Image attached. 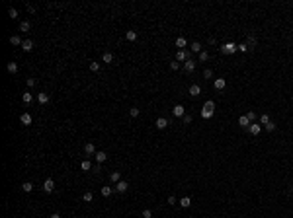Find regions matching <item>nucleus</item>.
Returning <instances> with one entry per match:
<instances>
[{"mask_svg":"<svg viewBox=\"0 0 293 218\" xmlns=\"http://www.w3.org/2000/svg\"><path fill=\"white\" fill-rule=\"evenodd\" d=\"M238 51V45L237 43H225L223 47H221V53H223V55H233V53H237Z\"/></svg>","mask_w":293,"mask_h":218,"instance_id":"f257e3e1","label":"nucleus"},{"mask_svg":"<svg viewBox=\"0 0 293 218\" xmlns=\"http://www.w3.org/2000/svg\"><path fill=\"white\" fill-rule=\"evenodd\" d=\"M190 59H191V51H188V49L176 53V60H178V62H182V60L186 62V60H190Z\"/></svg>","mask_w":293,"mask_h":218,"instance_id":"f03ea898","label":"nucleus"},{"mask_svg":"<svg viewBox=\"0 0 293 218\" xmlns=\"http://www.w3.org/2000/svg\"><path fill=\"white\" fill-rule=\"evenodd\" d=\"M129 189V183H127V181H117L115 183V187H113V191H117V193H125V191Z\"/></svg>","mask_w":293,"mask_h":218,"instance_id":"7ed1b4c3","label":"nucleus"},{"mask_svg":"<svg viewBox=\"0 0 293 218\" xmlns=\"http://www.w3.org/2000/svg\"><path fill=\"white\" fill-rule=\"evenodd\" d=\"M53 189H55V181L49 177V179H45V183H43V191H45V193H53Z\"/></svg>","mask_w":293,"mask_h":218,"instance_id":"20e7f679","label":"nucleus"},{"mask_svg":"<svg viewBox=\"0 0 293 218\" xmlns=\"http://www.w3.org/2000/svg\"><path fill=\"white\" fill-rule=\"evenodd\" d=\"M184 70H186L188 74H191V72H194V70H195V60H194V59L186 60V62H184Z\"/></svg>","mask_w":293,"mask_h":218,"instance_id":"39448f33","label":"nucleus"},{"mask_svg":"<svg viewBox=\"0 0 293 218\" xmlns=\"http://www.w3.org/2000/svg\"><path fill=\"white\" fill-rule=\"evenodd\" d=\"M199 93H201V86H199V84H191V86H190V96H191V98H197Z\"/></svg>","mask_w":293,"mask_h":218,"instance_id":"423d86ee","label":"nucleus"},{"mask_svg":"<svg viewBox=\"0 0 293 218\" xmlns=\"http://www.w3.org/2000/svg\"><path fill=\"white\" fill-rule=\"evenodd\" d=\"M248 130H250L252 136H258V135H260V130H262V125H260V123H254V125L248 127Z\"/></svg>","mask_w":293,"mask_h":218,"instance_id":"0eeeda50","label":"nucleus"},{"mask_svg":"<svg viewBox=\"0 0 293 218\" xmlns=\"http://www.w3.org/2000/svg\"><path fill=\"white\" fill-rule=\"evenodd\" d=\"M49 93H45V92H41V93H37V101L41 103V105H47V103H49Z\"/></svg>","mask_w":293,"mask_h":218,"instance_id":"6e6552de","label":"nucleus"},{"mask_svg":"<svg viewBox=\"0 0 293 218\" xmlns=\"http://www.w3.org/2000/svg\"><path fill=\"white\" fill-rule=\"evenodd\" d=\"M238 125H240L242 129H248V127H250L252 123H250V119H248L246 115H242V117H238Z\"/></svg>","mask_w":293,"mask_h":218,"instance_id":"1a4fd4ad","label":"nucleus"},{"mask_svg":"<svg viewBox=\"0 0 293 218\" xmlns=\"http://www.w3.org/2000/svg\"><path fill=\"white\" fill-rule=\"evenodd\" d=\"M176 47H178V51H184V49L188 47L186 37H178V39H176Z\"/></svg>","mask_w":293,"mask_h":218,"instance_id":"9d476101","label":"nucleus"},{"mask_svg":"<svg viewBox=\"0 0 293 218\" xmlns=\"http://www.w3.org/2000/svg\"><path fill=\"white\" fill-rule=\"evenodd\" d=\"M172 113H174V117H184L186 113H184V105H174V109H172Z\"/></svg>","mask_w":293,"mask_h":218,"instance_id":"9b49d317","label":"nucleus"},{"mask_svg":"<svg viewBox=\"0 0 293 218\" xmlns=\"http://www.w3.org/2000/svg\"><path fill=\"white\" fill-rule=\"evenodd\" d=\"M20 121H22V125H31V115H29V113H22V115H20Z\"/></svg>","mask_w":293,"mask_h":218,"instance_id":"f8f14e48","label":"nucleus"},{"mask_svg":"<svg viewBox=\"0 0 293 218\" xmlns=\"http://www.w3.org/2000/svg\"><path fill=\"white\" fill-rule=\"evenodd\" d=\"M22 49H23L26 53H29V51L33 49V41H31V39H23V43H22Z\"/></svg>","mask_w":293,"mask_h":218,"instance_id":"ddd939ff","label":"nucleus"},{"mask_svg":"<svg viewBox=\"0 0 293 218\" xmlns=\"http://www.w3.org/2000/svg\"><path fill=\"white\" fill-rule=\"evenodd\" d=\"M154 125H156V129H166V127H168V121L164 119V117H158Z\"/></svg>","mask_w":293,"mask_h":218,"instance_id":"4468645a","label":"nucleus"},{"mask_svg":"<svg viewBox=\"0 0 293 218\" xmlns=\"http://www.w3.org/2000/svg\"><path fill=\"white\" fill-rule=\"evenodd\" d=\"M84 152L88 154V156H94V154H96V146H94L92 142H88L86 146H84Z\"/></svg>","mask_w":293,"mask_h":218,"instance_id":"2eb2a0df","label":"nucleus"},{"mask_svg":"<svg viewBox=\"0 0 293 218\" xmlns=\"http://www.w3.org/2000/svg\"><path fill=\"white\" fill-rule=\"evenodd\" d=\"M94 156H96V162H98V164H104V162H106V160H107L106 152H102V150H100V152H96V154H94Z\"/></svg>","mask_w":293,"mask_h":218,"instance_id":"dca6fc26","label":"nucleus"},{"mask_svg":"<svg viewBox=\"0 0 293 218\" xmlns=\"http://www.w3.org/2000/svg\"><path fill=\"white\" fill-rule=\"evenodd\" d=\"M225 86H227L225 78H215V90H225Z\"/></svg>","mask_w":293,"mask_h":218,"instance_id":"f3484780","label":"nucleus"},{"mask_svg":"<svg viewBox=\"0 0 293 218\" xmlns=\"http://www.w3.org/2000/svg\"><path fill=\"white\" fill-rule=\"evenodd\" d=\"M102 60L106 62V64H110V62H113V55H112L110 51H106V53L102 55Z\"/></svg>","mask_w":293,"mask_h":218,"instance_id":"a211bd4d","label":"nucleus"},{"mask_svg":"<svg viewBox=\"0 0 293 218\" xmlns=\"http://www.w3.org/2000/svg\"><path fill=\"white\" fill-rule=\"evenodd\" d=\"M256 43H258V41H256V37H254V35H248V39H246V45H248V49H250V51H252V49L256 47Z\"/></svg>","mask_w":293,"mask_h":218,"instance_id":"6ab92c4d","label":"nucleus"},{"mask_svg":"<svg viewBox=\"0 0 293 218\" xmlns=\"http://www.w3.org/2000/svg\"><path fill=\"white\" fill-rule=\"evenodd\" d=\"M92 164H90V160H84L82 164H80V169H82V172H90V169H92Z\"/></svg>","mask_w":293,"mask_h":218,"instance_id":"aec40b11","label":"nucleus"},{"mask_svg":"<svg viewBox=\"0 0 293 218\" xmlns=\"http://www.w3.org/2000/svg\"><path fill=\"white\" fill-rule=\"evenodd\" d=\"M6 70H8L10 74H16V72H18V64H16V62H8V64H6Z\"/></svg>","mask_w":293,"mask_h":218,"instance_id":"412c9836","label":"nucleus"},{"mask_svg":"<svg viewBox=\"0 0 293 218\" xmlns=\"http://www.w3.org/2000/svg\"><path fill=\"white\" fill-rule=\"evenodd\" d=\"M190 51L191 53H201L203 49H201V43L199 41H195V43H191V47H190Z\"/></svg>","mask_w":293,"mask_h":218,"instance_id":"4be33fe9","label":"nucleus"},{"mask_svg":"<svg viewBox=\"0 0 293 218\" xmlns=\"http://www.w3.org/2000/svg\"><path fill=\"white\" fill-rule=\"evenodd\" d=\"M190 204H191V199H190V197H182V199H180V206H182V209H188Z\"/></svg>","mask_w":293,"mask_h":218,"instance_id":"5701e85b","label":"nucleus"},{"mask_svg":"<svg viewBox=\"0 0 293 218\" xmlns=\"http://www.w3.org/2000/svg\"><path fill=\"white\" fill-rule=\"evenodd\" d=\"M203 109H207V111H213V113H215V101H213V99H207V101H205V105H203Z\"/></svg>","mask_w":293,"mask_h":218,"instance_id":"b1692460","label":"nucleus"},{"mask_svg":"<svg viewBox=\"0 0 293 218\" xmlns=\"http://www.w3.org/2000/svg\"><path fill=\"white\" fill-rule=\"evenodd\" d=\"M100 193H102V197H110V195H112V193H113V187H102V189H100Z\"/></svg>","mask_w":293,"mask_h":218,"instance_id":"393cba45","label":"nucleus"},{"mask_svg":"<svg viewBox=\"0 0 293 218\" xmlns=\"http://www.w3.org/2000/svg\"><path fill=\"white\" fill-rule=\"evenodd\" d=\"M258 123H260V125H268V123H270V115H266V113H262V115L258 117Z\"/></svg>","mask_w":293,"mask_h":218,"instance_id":"a878e982","label":"nucleus"},{"mask_svg":"<svg viewBox=\"0 0 293 218\" xmlns=\"http://www.w3.org/2000/svg\"><path fill=\"white\" fill-rule=\"evenodd\" d=\"M127 41H137V31H133V29H129V31L125 33Z\"/></svg>","mask_w":293,"mask_h":218,"instance_id":"bb28decb","label":"nucleus"},{"mask_svg":"<svg viewBox=\"0 0 293 218\" xmlns=\"http://www.w3.org/2000/svg\"><path fill=\"white\" fill-rule=\"evenodd\" d=\"M22 191H23V193H31V191H33V185L29 183V181H26V183H22Z\"/></svg>","mask_w":293,"mask_h":218,"instance_id":"cd10ccee","label":"nucleus"},{"mask_svg":"<svg viewBox=\"0 0 293 218\" xmlns=\"http://www.w3.org/2000/svg\"><path fill=\"white\" fill-rule=\"evenodd\" d=\"M22 101H23V103H31V101H33V96H31L29 92H26V93L22 96Z\"/></svg>","mask_w":293,"mask_h":218,"instance_id":"c85d7f7f","label":"nucleus"},{"mask_svg":"<svg viewBox=\"0 0 293 218\" xmlns=\"http://www.w3.org/2000/svg\"><path fill=\"white\" fill-rule=\"evenodd\" d=\"M10 43H12V45H22V39L18 37V35H10Z\"/></svg>","mask_w":293,"mask_h":218,"instance_id":"c756f323","label":"nucleus"},{"mask_svg":"<svg viewBox=\"0 0 293 218\" xmlns=\"http://www.w3.org/2000/svg\"><path fill=\"white\" fill-rule=\"evenodd\" d=\"M29 28H31V23L29 22H22L20 23V31H29Z\"/></svg>","mask_w":293,"mask_h":218,"instance_id":"7c9ffc66","label":"nucleus"},{"mask_svg":"<svg viewBox=\"0 0 293 218\" xmlns=\"http://www.w3.org/2000/svg\"><path fill=\"white\" fill-rule=\"evenodd\" d=\"M110 179H112L113 183H117V181H121V173L119 172H113L112 175H110Z\"/></svg>","mask_w":293,"mask_h":218,"instance_id":"2f4dec72","label":"nucleus"},{"mask_svg":"<svg viewBox=\"0 0 293 218\" xmlns=\"http://www.w3.org/2000/svg\"><path fill=\"white\" fill-rule=\"evenodd\" d=\"M84 201H86V203H92V199H94V195H92V191H86V193H84V197H82Z\"/></svg>","mask_w":293,"mask_h":218,"instance_id":"473e14b6","label":"nucleus"},{"mask_svg":"<svg viewBox=\"0 0 293 218\" xmlns=\"http://www.w3.org/2000/svg\"><path fill=\"white\" fill-rule=\"evenodd\" d=\"M8 16L12 20H16V18H18V10H16V8H8Z\"/></svg>","mask_w":293,"mask_h":218,"instance_id":"72a5a7b5","label":"nucleus"},{"mask_svg":"<svg viewBox=\"0 0 293 218\" xmlns=\"http://www.w3.org/2000/svg\"><path fill=\"white\" fill-rule=\"evenodd\" d=\"M90 70H92V72H98V70H100V62H94V60H90Z\"/></svg>","mask_w":293,"mask_h":218,"instance_id":"f704fd0d","label":"nucleus"},{"mask_svg":"<svg viewBox=\"0 0 293 218\" xmlns=\"http://www.w3.org/2000/svg\"><path fill=\"white\" fill-rule=\"evenodd\" d=\"M141 218H153V210H151V209H145L143 214H141Z\"/></svg>","mask_w":293,"mask_h":218,"instance_id":"c9c22d12","label":"nucleus"},{"mask_svg":"<svg viewBox=\"0 0 293 218\" xmlns=\"http://www.w3.org/2000/svg\"><path fill=\"white\" fill-rule=\"evenodd\" d=\"M201 117H203V119H211V117H213V111H207V109H203V111H201Z\"/></svg>","mask_w":293,"mask_h":218,"instance_id":"e433bc0d","label":"nucleus"},{"mask_svg":"<svg viewBox=\"0 0 293 218\" xmlns=\"http://www.w3.org/2000/svg\"><path fill=\"white\" fill-rule=\"evenodd\" d=\"M207 59H209V53H207V51H201L199 53V60H201V62H205Z\"/></svg>","mask_w":293,"mask_h":218,"instance_id":"4c0bfd02","label":"nucleus"},{"mask_svg":"<svg viewBox=\"0 0 293 218\" xmlns=\"http://www.w3.org/2000/svg\"><path fill=\"white\" fill-rule=\"evenodd\" d=\"M26 84H28V88H33V86L37 84V80H35V78H28V80H26Z\"/></svg>","mask_w":293,"mask_h":218,"instance_id":"58836bf2","label":"nucleus"},{"mask_svg":"<svg viewBox=\"0 0 293 218\" xmlns=\"http://www.w3.org/2000/svg\"><path fill=\"white\" fill-rule=\"evenodd\" d=\"M211 76H213V70H211V68H205L203 70V78H211Z\"/></svg>","mask_w":293,"mask_h":218,"instance_id":"ea45409f","label":"nucleus"},{"mask_svg":"<svg viewBox=\"0 0 293 218\" xmlns=\"http://www.w3.org/2000/svg\"><path fill=\"white\" fill-rule=\"evenodd\" d=\"M129 115L131 117H139V109H137V107H131V109H129Z\"/></svg>","mask_w":293,"mask_h":218,"instance_id":"a19ab883","label":"nucleus"},{"mask_svg":"<svg viewBox=\"0 0 293 218\" xmlns=\"http://www.w3.org/2000/svg\"><path fill=\"white\" fill-rule=\"evenodd\" d=\"M248 119H250V123H252V121H256V119H258V115H256V111H248Z\"/></svg>","mask_w":293,"mask_h":218,"instance_id":"79ce46f5","label":"nucleus"},{"mask_svg":"<svg viewBox=\"0 0 293 218\" xmlns=\"http://www.w3.org/2000/svg\"><path fill=\"white\" fill-rule=\"evenodd\" d=\"M266 130H270V133H274V130H275V123H272V121H270V123L266 125Z\"/></svg>","mask_w":293,"mask_h":218,"instance_id":"37998d69","label":"nucleus"},{"mask_svg":"<svg viewBox=\"0 0 293 218\" xmlns=\"http://www.w3.org/2000/svg\"><path fill=\"white\" fill-rule=\"evenodd\" d=\"M238 51L246 53V51H250V49H248V45H246V43H240V45H238Z\"/></svg>","mask_w":293,"mask_h":218,"instance_id":"c03bdc74","label":"nucleus"},{"mask_svg":"<svg viewBox=\"0 0 293 218\" xmlns=\"http://www.w3.org/2000/svg\"><path fill=\"white\" fill-rule=\"evenodd\" d=\"M92 172L94 173H100V172H102V164H96V166L92 167Z\"/></svg>","mask_w":293,"mask_h":218,"instance_id":"a18cd8bd","label":"nucleus"},{"mask_svg":"<svg viewBox=\"0 0 293 218\" xmlns=\"http://www.w3.org/2000/svg\"><path fill=\"white\" fill-rule=\"evenodd\" d=\"M170 68H172V70H178V68H180V62H178V60L170 62Z\"/></svg>","mask_w":293,"mask_h":218,"instance_id":"49530a36","label":"nucleus"},{"mask_svg":"<svg viewBox=\"0 0 293 218\" xmlns=\"http://www.w3.org/2000/svg\"><path fill=\"white\" fill-rule=\"evenodd\" d=\"M184 123H186V125H190V123H191V115H184Z\"/></svg>","mask_w":293,"mask_h":218,"instance_id":"de8ad7c7","label":"nucleus"},{"mask_svg":"<svg viewBox=\"0 0 293 218\" xmlns=\"http://www.w3.org/2000/svg\"><path fill=\"white\" fill-rule=\"evenodd\" d=\"M168 204H176V197H172V195L168 197Z\"/></svg>","mask_w":293,"mask_h":218,"instance_id":"09e8293b","label":"nucleus"},{"mask_svg":"<svg viewBox=\"0 0 293 218\" xmlns=\"http://www.w3.org/2000/svg\"><path fill=\"white\" fill-rule=\"evenodd\" d=\"M49 218H61V216H59V214L55 212V214H51V216H49Z\"/></svg>","mask_w":293,"mask_h":218,"instance_id":"8fccbe9b","label":"nucleus"}]
</instances>
